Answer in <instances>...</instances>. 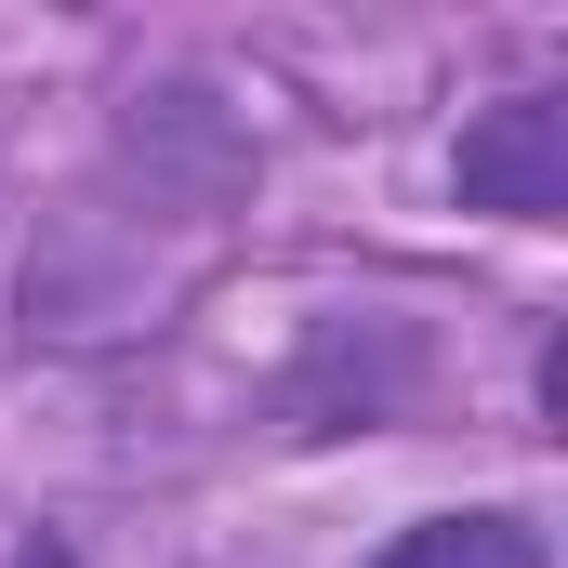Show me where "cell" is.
<instances>
[{
  "label": "cell",
  "instance_id": "6da1fadb",
  "mask_svg": "<svg viewBox=\"0 0 568 568\" xmlns=\"http://www.w3.org/2000/svg\"><path fill=\"white\" fill-rule=\"evenodd\" d=\"M449 199L489 212V225H568V93L556 80H516V93H489L463 120Z\"/></svg>",
  "mask_w": 568,
  "mask_h": 568
},
{
  "label": "cell",
  "instance_id": "7a4b0ae2",
  "mask_svg": "<svg viewBox=\"0 0 568 568\" xmlns=\"http://www.w3.org/2000/svg\"><path fill=\"white\" fill-rule=\"evenodd\" d=\"M371 568H556V529L529 503H436L410 529H384Z\"/></svg>",
  "mask_w": 568,
  "mask_h": 568
},
{
  "label": "cell",
  "instance_id": "3957f363",
  "mask_svg": "<svg viewBox=\"0 0 568 568\" xmlns=\"http://www.w3.org/2000/svg\"><path fill=\"white\" fill-rule=\"evenodd\" d=\"M0 568H93V556H80L67 529H27V542H13V556H0Z\"/></svg>",
  "mask_w": 568,
  "mask_h": 568
}]
</instances>
